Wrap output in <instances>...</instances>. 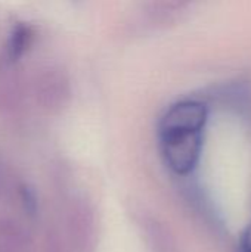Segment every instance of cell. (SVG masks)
Masks as SVG:
<instances>
[{
	"mask_svg": "<svg viewBox=\"0 0 251 252\" xmlns=\"http://www.w3.org/2000/svg\"><path fill=\"white\" fill-rule=\"evenodd\" d=\"M207 108L198 100H182L170 106L160 121V145L166 164L186 176L198 164Z\"/></svg>",
	"mask_w": 251,
	"mask_h": 252,
	"instance_id": "cell-1",
	"label": "cell"
},
{
	"mask_svg": "<svg viewBox=\"0 0 251 252\" xmlns=\"http://www.w3.org/2000/svg\"><path fill=\"white\" fill-rule=\"evenodd\" d=\"M31 40V30L28 25L25 24H18L15 25V28L12 30L7 44L4 47V58L3 61L7 63H15L22 53L28 49Z\"/></svg>",
	"mask_w": 251,
	"mask_h": 252,
	"instance_id": "cell-2",
	"label": "cell"
},
{
	"mask_svg": "<svg viewBox=\"0 0 251 252\" xmlns=\"http://www.w3.org/2000/svg\"><path fill=\"white\" fill-rule=\"evenodd\" d=\"M237 252H251V224L246 229V232L243 233L240 244H238V250Z\"/></svg>",
	"mask_w": 251,
	"mask_h": 252,
	"instance_id": "cell-3",
	"label": "cell"
}]
</instances>
